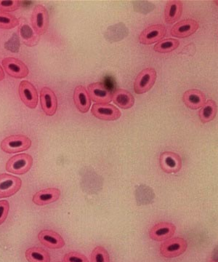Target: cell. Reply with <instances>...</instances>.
<instances>
[{"label":"cell","mask_w":218,"mask_h":262,"mask_svg":"<svg viewBox=\"0 0 218 262\" xmlns=\"http://www.w3.org/2000/svg\"><path fill=\"white\" fill-rule=\"evenodd\" d=\"M20 5H21V2L18 0H10V1L0 0V11L3 13L15 11L19 9Z\"/></svg>","instance_id":"83f0119b"},{"label":"cell","mask_w":218,"mask_h":262,"mask_svg":"<svg viewBox=\"0 0 218 262\" xmlns=\"http://www.w3.org/2000/svg\"><path fill=\"white\" fill-rule=\"evenodd\" d=\"M18 93L22 102L30 108L37 107L38 103V94L35 87L29 81H22L19 84Z\"/></svg>","instance_id":"9c48e42d"},{"label":"cell","mask_w":218,"mask_h":262,"mask_svg":"<svg viewBox=\"0 0 218 262\" xmlns=\"http://www.w3.org/2000/svg\"><path fill=\"white\" fill-rule=\"evenodd\" d=\"M33 165V158L28 154H20L12 157L6 164L7 171L23 175L30 170Z\"/></svg>","instance_id":"7a4b0ae2"},{"label":"cell","mask_w":218,"mask_h":262,"mask_svg":"<svg viewBox=\"0 0 218 262\" xmlns=\"http://www.w3.org/2000/svg\"><path fill=\"white\" fill-rule=\"evenodd\" d=\"M157 80V72L154 69L147 68L141 71L134 83V90L137 94H142L152 89Z\"/></svg>","instance_id":"277c9868"},{"label":"cell","mask_w":218,"mask_h":262,"mask_svg":"<svg viewBox=\"0 0 218 262\" xmlns=\"http://www.w3.org/2000/svg\"><path fill=\"white\" fill-rule=\"evenodd\" d=\"M21 180L14 176L0 174V198L14 195L21 187Z\"/></svg>","instance_id":"8992f818"},{"label":"cell","mask_w":218,"mask_h":262,"mask_svg":"<svg viewBox=\"0 0 218 262\" xmlns=\"http://www.w3.org/2000/svg\"><path fill=\"white\" fill-rule=\"evenodd\" d=\"M113 101L115 104L123 110H128L133 107L135 103V98L133 95L126 90L119 89L113 94Z\"/></svg>","instance_id":"44dd1931"},{"label":"cell","mask_w":218,"mask_h":262,"mask_svg":"<svg viewBox=\"0 0 218 262\" xmlns=\"http://www.w3.org/2000/svg\"><path fill=\"white\" fill-rule=\"evenodd\" d=\"M58 262H60V261H58Z\"/></svg>","instance_id":"d6a6232c"},{"label":"cell","mask_w":218,"mask_h":262,"mask_svg":"<svg viewBox=\"0 0 218 262\" xmlns=\"http://www.w3.org/2000/svg\"><path fill=\"white\" fill-rule=\"evenodd\" d=\"M87 89L91 100L96 103H109L112 101L111 91L101 82L89 84Z\"/></svg>","instance_id":"5bb4252c"},{"label":"cell","mask_w":218,"mask_h":262,"mask_svg":"<svg viewBox=\"0 0 218 262\" xmlns=\"http://www.w3.org/2000/svg\"><path fill=\"white\" fill-rule=\"evenodd\" d=\"M183 101L187 107L196 110L204 106L206 103V96L199 90H188L183 94Z\"/></svg>","instance_id":"e0dca14e"},{"label":"cell","mask_w":218,"mask_h":262,"mask_svg":"<svg viewBox=\"0 0 218 262\" xmlns=\"http://www.w3.org/2000/svg\"><path fill=\"white\" fill-rule=\"evenodd\" d=\"M180 42L178 39H164V40L160 41L154 46V51L161 53H167L175 51L179 47Z\"/></svg>","instance_id":"d4e9b609"},{"label":"cell","mask_w":218,"mask_h":262,"mask_svg":"<svg viewBox=\"0 0 218 262\" xmlns=\"http://www.w3.org/2000/svg\"><path fill=\"white\" fill-rule=\"evenodd\" d=\"M3 65L7 73L12 77L21 79L28 76L29 71L23 61L17 58L8 57L3 61Z\"/></svg>","instance_id":"30bf717a"},{"label":"cell","mask_w":218,"mask_h":262,"mask_svg":"<svg viewBox=\"0 0 218 262\" xmlns=\"http://www.w3.org/2000/svg\"><path fill=\"white\" fill-rule=\"evenodd\" d=\"M188 244L182 237H174L163 243L160 246V253L164 258L178 257L186 251Z\"/></svg>","instance_id":"3957f363"},{"label":"cell","mask_w":218,"mask_h":262,"mask_svg":"<svg viewBox=\"0 0 218 262\" xmlns=\"http://www.w3.org/2000/svg\"><path fill=\"white\" fill-rule=\"evenodd\" d=\"M31 22L37 35H42L47 32L49 26V15L47 9L43 5H38L34 8L31 16Z\"/></svg>","instance_id":"5b68a950"},{"label":"cell","mask_w":218,"mask_h":262,"mask_svg":"<svg viewBox=\"0 0 218 262\" xmlns=\"http://www.w3.org/2000/svg\"><path fill=\"white\" fill-rule=\"evenodd\" d=\"M5 78V72L3 69L2 68L1 66H0V81L4 80Z\"/></svg>","instance_id":"4dcf8cb0"},{"label":"cell","mask_w":218,"mask_h":262,"mask_svg":"<svg viewBox=\"0 0 218 262\" xmlns=\"http://www.w3.org/2000/svg\"><path fill=\"white\" fill-rule=\"evenodd\" d=\"M20 36L23 42L29 47H34L37 46L39 41V35L34 34L32 29L27 24H23L20 28Z\"/></svg>","instance_id":"cb8c5ba5"},{"label":"cell","mask_w":218,"mask_h":262,"mask_svg":"<svg viewBox=\"0 0 218 262\" xmlns=\"http://www.w3.org/2000/svg\"><path fill=\"white\" fill-rule=\"evenodd\" d=\"M26 258L29 262H51L49 253L39 247L29 248L26 251Z\"/></svg>","instance_id":"603a6c76"},{"label":"cell","mask_w":218,"mask_h":262,"mask_svg":"<svg viewBox=\"0 0 218 262\" xmlns=\"http://www.w3.org/2000/svg\"><path fill=\"white\" fill-rule=\"evenodd\" d=\"M159 164L161 170L166 173H176L182 168V160L179 155L173 151H164L160 155Z\"/></svg>","instance_id":"ba28073f"},{"label":"cell","mask_w":218,"mask_h":262,"mask_svg":"<svg viewBox=\"0 0 218 262\" xmlns=\"http://www.w3.org/2000/svg\"><path fill=\"white\" fill-rule=\"evenodd\" d=\"M40 103L43 112L47 116H53L58 108V100L52 90L47 87L43 88L40 92Z\"/></svg>","instance_id":"4fadbf2b"},{"label":"cell","mask_w":218,"mask_h":262,"mask_svg":"<svg viewBox=\"0 0 218 262\" xmlns=\"http://www.w3.org/2000/svg\"><path fill=\"white\" fill-rule=\"evenodd\" d=\"M74 102L77 110L82 113L89 111L91 106V98L84 86H77L74 93Z\"/></svg>","instance_id":"d6986e66"},{"label":"cell","mask_w":218,"mask_h":262,"mask_svg":"<svg viewBox=\"0 0 218 262\" xmlns=\"http://www.w3.org/2000/svg\"><path fill=\"white\" fill-rule=\"evenodd\" d=\"M9 203L7 201H0V225L4 223L9 213Z\"/></svg>","instance_id":"f546056e"},{"label":"cell","mask_w":218,"mask_h":262,"mask_svg":"<svg viewBox=\"0 0 218 262\" xmlns=\"http://www.w3.org/2000/svg\"><path fill=\"white\" fill-rule=\"evenodd\" d=\"M176 227L169 222H159L153 226L149 231V236L153 241H161L171 238L176 232Z\"/></svg>","instance_id":"7c38bea8"},{"label":"cell","mask_w":218,"mask_h":262,"mask_svg":"<svg viewBox=\"0 0 218 262\" xmlns=\"http://www.w3.org/2000/svg\"><path fill=\"white\" fill-rule=\"evenodd\" d=\"M39 242L51 249H60L65 246L64 239L57 232L52 230H42L38 234Z\"/></svg>","instance_id":"2e32d148"},{"label":"cell","mask_w":218,"mask_h":262,"mask_svg":"<svg viewBox=\"0 0 218 262\" xmlns=\"http://www.w3.org/2000/svg\"><path fill=\"white\" fill-rule=\"evenodd\" d=\"M31 146L32 141L27 136L23 135L8 136L1 143V149L8 154L26 151L29 149Z\"/></svg>","instance_id":"6da1fadb"},{"label":"cell","mask_w":218,"mask_h":262,"mask_svg":"<svg viewBox=\"0 0 218 262\" xmlns=\"http://www.w3.org/2000/svg\"><path fill=\"white\" fill-rule=\"evenodd\" d=\"M64 262H89L85 255L78 252L66 253L63 257Z\"/></svg>","instance_id":"f1b7e54d"},{"label":"cell","mask_w":218,"mask_h":262,"mask_svg":"<svg viewBox=\"0 0 218 262\" xmlns=\"http://www.w3.org/2000/svg\"><path fill=\"white\" fill-rule=\"evenodd\" d=\"M217 113V103L213 100H208L199 111V119L203 123H207L215 118Z\"/></svg>","instance_id":"7402d4cb"},{"label":"cell","mask_w":218,"mask_h":262,"mask_svg":"<svg viewBox=\"0 0 218 262\" xmlns=\"http://www.w3.org/2000/svg\"><path fill=\"white\" fill-rule=\"evenodd\" d=\"M198 29V22L192 19H187L176 24L172 29L171 34L178 38L188 37L195 34Z\"/></svg>","instance_id":"9a60e30c"},{"label":"cell","mask_w":218,"mask_h":262,"mask_svg":"<svg viewBox=\"0 0 218 262\" xmlns=\"http://www.w3.org/2000/svg\"><path fill=\"white\" fill-rule=\"evenodd\" d=\"M61 192L56 188H49V189H42L34 194L33 202L37 206H45L51 204L59 199Z\"/></svg>","instance_id":"ac0fdd59"},{"label":"cell","mask_w":218,"mask_h":262,"mask_svg":"<svg viewBox=\"0 0 218 262\" xmlns=\"http://www.w3.org/2000/svg\"><path fill=\"white\" fill-rule=\"evenodd\" d=\"M19 24V20L14 15L0 12V29H10Z\"/></svg>","instance_id":"484cf974"},{"label":"cell","mask_w":218,"mask_h":262,"mask_svg":"<svg viewBox=\"0 0 218 262\" xmlns=\"http://www.w3.org/2000/svg\"><path fill=\"white\" fill-rule=\"evenodd\" d=\"M91 112L96 118L105 121H114L122 115L121 112L116 106L109 103H95Z\"/></svg>","instance_id":"52a82bcc"},{"label":"cell","mask_w":218,"mask_h":262,"mask_svg":"<svg viewBox=\"0 0 218 262\" xmlns=\"http://www.w3.org/2000/svg\"><path fill=\"white\" fill-rule=\"evenodd\" d=\"M166 28L161 24L152 25L144 29L140 36L139 41L141 44L152 45L159 42L165 36Z\"/></svg>","instance_id":"8fae6325"},{"label":"cell","mask_w":218,"mask_h":262,"mask_svg":"<svg viewBox=\"0 0 218 262\" xmlns=\"http://www.w3.org/2000/svg\"><path fill=\"white\" fill-rule=\"evenodd\" d=\"M183 12V3L178 0H172L166 3L164 10V18L166 23L174 24L179 20Z\"/></svg>","instance_id":"ffe728a7"},{"label":"cell","mask_w":218,"mask_h":262,"mask_svg":"<svg viewBox=\"0 0 218 262\" xmlns=\"http://www.w3.org/2000/svg\"><path fill=\"white\" fill-rule=\"evenodd\" d=\"M214 4L217 5V6L218 7V0H217V1H214Z\"/></svg>","instance_id":"1f68e13d"},{"label":"cell","mask_w":218,"mask_h":262,"mask_svg":"<svg viewBox=\"0 0 218 262\" xmlns=\"http://www.w3.org/2000/svg\"><path fill=\"white\" fill-rule=\"evenodd\" d=\"M91 262H110L109 253L106 248L98 246L91 253Z\"/></svg>","instance_id":"4316f807"}]
</instances>
